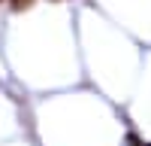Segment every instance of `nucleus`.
<instances>
[{
    "label": "nucleus",
    "instance_id": "2",
    "mask_svg": "<svg viewBox=\"0 0 151 146\" xmlns=\"http://www.w3.org/2000/svg\"><path fill=\"white\" fill-rule=\"evenodd\" d=\"M127 146H142V143H139V137H133V134H130V137H127Z\"/></svg>",
    "mask_w": 151,
    "mask_h": 146
},
{
    "label": "nucleus",
    "instance_id": "1",
    "mask_svg": "<svg viewBox=\"0 0 151 146\" xmlns=\"http://www.w3.org/2000/svg\"><path fill=\"white\" fill-rule=\"evenodd\" d=\"M9 3H12V6H15V9H27V6L33 3V0H9Z\"/></svg>",
    "mask_w": 151,
    "mask_h": 146
}]
</instances>
